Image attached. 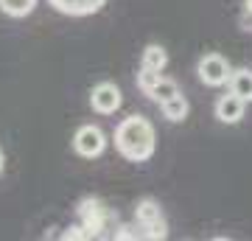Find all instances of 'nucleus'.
<instances>
[{"mask_svg": "<svg viewBox=\"0 0 252 241\" xmlns=\"http://www.w3.org/2000/svg\"><path fill=\"white\" fill-rule=\"evenodd\" d=\"M157 135L149 118L143 115H129L115 126V149L118 154L129 163H146L152 160Z\"/></svg>", "mask_w": 252, "mask_h": 241, "instance_id": "nucleus-1", "label": "nucleus"}, {"mask_svg": "<svg viewBox=\"0 0 252 241\" xmlns=\"http://www.w3.org/2000/svg\"><path fill=\"white\" fill-rule=\"evenodd\" d=\"M104 149H107V135H104L101 126L84 124V126L76 129V135H73V152L79 154V157L95 160V157L104 154Z\"/></svg>", "mask_w": 252, "mask_h": 241, "instance_id": "nucleus-2", "label": "nucleus"}, {"mask_svg": "<svg viewBox=\"0 0 252 241\" xmlns=\"http://www.w3.org/2000/svg\"><path fill=\"white\" fill-rule=\"evenodd\" d=\"M135 222L140 224L146 230V239H165L168 236V230H165V219H162V210H160V205L154 202V199H140L135 205Z\"/></svg>", "mask_w": 252, "mask_h": 241, "instance_id": "nucleus-3", "label": "nucleus"}, {"mask_svg": "<svg viewBox=\"0 0 252 241\" xmlns=\"http://www.w3.org/2000/svg\"><path fill=\"white\" fill-rule=\"evenodd\" d=\"M79 219H81V224H84L87 236L95 239V236H101V230L107 227V222L112 219V213H109V207L104 205L98 197H87V199L79 202Z\"/></svg>", "mask_w": 252, "mask_h": 241, "instance_id": "nucleus-4", "label": "nucleus"}, {"mask_svg": "<svg viewBox=\"0 0 252 241\" xmlns=\"http://www.w3.org/2000/svg\"><path fill=\"white\" fill-rule=\"evenodd\" d=\"M196 73L202 84L207 87H221V84H230V76H233V68L221 54H205L196 65Z\"/></svg>", "mask_w": 252, "mask_h": 241, "instance_id": "nucleus-5", "label": "nucleus"}, {"mask_svg": "<svg viewBox=\"0 0 252 241\" xmlns=\"http://www.w3.org/2000/svg\"><path fill=\"white\" fill-rule=\"evenodd\" d=\"M124 104V96H121V87L112 84V81H101L90 90V107L98 112V115H112L118 112Z\"/></svg>", "mask_w": 252, "mask_h": 241, "instance_id": "nucleus-6", "label": "nucleus"}, {"mask_svg": "<svg viewBox=\"0 0 252 241\" xmlns=\"http://www.w3.org/2000/svg\"><path fill=\"white\" fill-rule=\"evenodd\" d=\"M244 109H247V101L241 99V96H235L233 90L230 93H224V96H219L216 99V107H213V112H216V118L221 121V124H238L244 118Z\"/></svg>", "mask_w": 252, "mask_h": 241, "instance_id": "nucleus-7", "label": "nucleus"}, {"mask_svg": "<svg viewBox=\"0 0 252 241\" xmlns=\"http://www.w3.org/2000/svg\"><path fill=\"white\" fill-rule=\"evenodd\" d=\"M56 11L62 14H70V17H87V14H95V11L104 9L107 0H48Z\"/></svg>", "mask_w": 252, "mask_h": 241, "instance_id": "nucleus-8", "label": "nucleus"}, {"mask_svg": "<svg viewBox=\"0 0 252 241\" xmlns=\"http://www.w3.org/2000/svg\"><path fill=\"white\" fill-rule=\"evenodd\" d=\"M160 109H162V118L165 121H171V124H180V121H185L188 118V99L185 96H174V99H168L165 104H160Z\"/></svg>", "mask_w": 252, "mask_h": 241, "instance_id": "nucleus-9", "label": "nucleus"}, {"mask_svg": "<svg viewBox=\"0 0 252 241\" xmlns=\"http://www.w3.org/2000/svg\"><path fill=\"white\" fill-rule=\"evenodd\" d=\"M230 90L250 104L252 101V70L250 68H238V70H233V76H230Z\"/></svg>", "mask_w": 252, "mask_h": 241, "instance_id": "nucleus-10", "label": "nucleus"}, {"mask_svg": "<svg viewBox=\"0 0 252 241\" xmlns=\"http://www.w3.org/2000/svg\"><path fill=\"white\" fill-rule=\"evenodd\" d=\"M174 96H180V84L174 79H165V76H160V81L152 87V93H149V99L154 101V104H165L168 99H174Z\"/></svg>", "mask_w": 252, "mask_h": 241, "instance_id": "nucleus-11", "label": "nucleus"}, {"mask_svg": "<svg viewBox=\"0 0 252 241\" xmlns=\"http://www.w3.org/2000/svg\"><path fill=\"white\" fill-rule=\"evenodd\" d=\"M36 9V0H0V11L6 14V17H28L31 11Z\"/></svg>", "mask_w": 252, "mask_h": 241, "instance_id": "nucleus-12", "label": "nucleus"}, {"mask_svg": "<svg viewBox=\"0 0 252 241\" xmlns=\"http://www.w3.org/2000/svg\"><path fill=\"white\" fill-rule=\"evenodd\" d=\"M140 65H143V68H152V70H160V73H162V68L168 65V54H165V48H162V45H146Z\"/></svg>", "mask_w": 252, "mask_h": 241, "instance_id": "nucleus-13", "label": "nucleus"}, {"mask_svg": "<svg viewBox=\"0 0 252 241\" xmlns=\"http://www.w3.org/2000/svg\"><path fill=\"white\" fill-rule=\"evenodd\" d=\"M160 81V70H152V68H143L140 65V73H137V87L143 90L146 96L152 93V87Z\"/></svg>", "mask_w": 252, "mask_h": 241, "instance_id": "nucleus-14", "label": "nucleus"}, {"mask_svg": "<svg viewBox=\"0 0 252 241\" xmlns=\"http://www.w3.org/2000/svg\"><path fill=\"white\" fill-rule=\"evenodd\" d=\"M112 236H115L118 241H132V239H146V230L140 224H121Z\"/></svg>", "mask_w": 252, "mask_h": 241, "instance_id": "nucleus-15", "label": "nucleus"}, {"mask_svg": "<svg viewBox=\"0 0 252 241\" xmlns=\"http://www.w3.org/2000/svg\"><path fill=\"white\" fill-rule=\"evenodd\" d=\"M64 241H79V239H90L87 236V230H84V224H73V227H67V230L62 233Z\"/></svg>", "mask_w": 252, "mask_h": 241, "instance_id": "nucleus-16", "label": "nucleus"}, {"mask_svg": "<svg viewBox=\"0 0 252 241\" xmlns=\"http://www.w3.org/2000/svg\"><path fill=\"white\" fill-rule=\"evenodd\" d=\"M241 28L244 31H252V11L250 9H244V14H241Z\"/></svg>", "mask_w": 252, "mask_h": 241, "instance_id": "nucleus-17", "label": "nucleus"}, {"mask_svg": "<svg viewBox=\"0 0 252 241\" xmlns=\"http://www.w3.org/2000/svg\"><path fill=\"white\" fill-rule=\"evenodd\" d=\"M3 166H6V157H3V149H0V174H3Z\"/></svg>", "mask_w": 252, "mask_h": 241, "instance_id": "nucleus-18", "label": "nucleus"}, {"mask_svg": "<svg viewBox=\"0 0 252 241\" xmlns=\"http://www.w3.org/2000/svg\"><path fill=\"white\" fill-rule=\"evenodd\" d=\"M244 9H250V11H252V0H244Z\"/></svg>", "mask_w": 252, "mask_h": 241, "instance_id": "nucleus-19", "label": "nucleus"}]
</instances>
